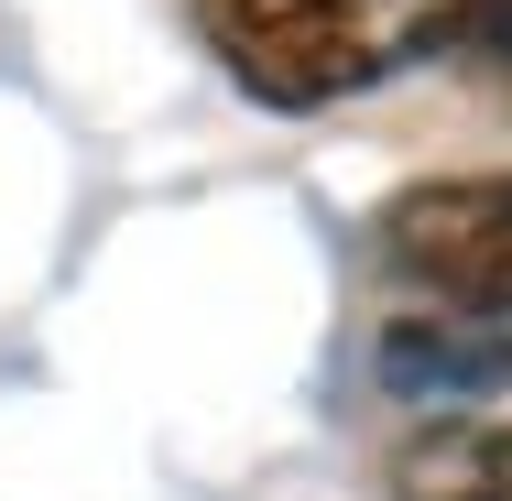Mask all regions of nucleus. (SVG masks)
<instances>
[{"label": "nucleus", "instance_id": "obj_1", "mask_svg": "<svg viewBox=\"0 0 512 501\" xmlns=\"http://www.w3.org/2000/svg\"><path fill=\"white\" fill-rule=\"evenodd\" d=\"M197 33L262 109L306 120V109L382 88L414 55H436L447 0H197Z\"/></svg>", "mask_w": 512, "mask_h": 501}, {"label": "nucleus", "instance_id": "obj_2", "mask_svg": "<svg viewBox=\"0 0 512 501\" xmlns=\"http://www.w3.org/2000/svg\"><path fill=\"white\" fill-rule=\"evenodd\" d=\"M382 273H404L414 295L447 316H502L512 327V175H425L371 218Z\"/></svg>", "mask_w": 512, "mask_h": 501}, {"label": "nucleus", "instance_id": "obj_3", "mask_svg": "<svg viewBox=\"0 0 512 501\" xmlns=\"http://www.w3.org/2000/svg\"><path fill=\"white\" fill-rule=\"evenodd\" d=\"M382 382L414 403H469V393H512V327L502 316H404L382 327Z\"/></svg>", "mask_w": 512, "mask_h": 501}, {"label": "nucleus", "instance_id": "obj_4", "mask_svg": "<svg viewBox=\"0 0 512 501\" xmlns=\"http://www.w3.org/2000/svg\"><path fill=\"white\" fill-rule=\"evenodd\" d=\"M393 501H512V425L436 414L425 436L393 447Z\"/></svg>", "mask_w": 512, "mask_h": 501}, {"label": "nucleus", "instance_id": "obj_5", "mask_svg": "<svg viewBox=\"0 0 512 501\" xmlns=\"http://www.w3.org/2000/svg\"><path fill=\"white\" fill-rule=\"evenodd\" d=\"M436 55H458L480 88H512V0H447Z\"/></svg>", "mask_w": 512, "mask_h": 501}]
</instances>
